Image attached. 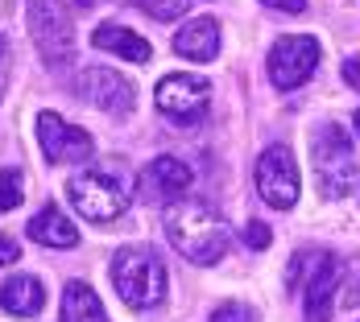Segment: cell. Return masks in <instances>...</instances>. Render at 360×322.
Listing matches in <instances>:
<instances>
[{
    "mask_svg": "<svg viewBox=\"0 0 360 322\" xmlns=\"http://www.w3.org/2000/svg\"><path fill=\"white\" fill-rule=\"evenodd\" d=\"M319 67V41L307 34H290V37H278L274 50H269V79L278 91H294L302 87Z\"/></svg>",
    "mask_w": 360,
    "mask_h": 322,
    "instance_id": "7",
    "label": "cell"
},
{
    "mask_svg": "<svg viewBox=\"0 0 360 322\" xmlns=\"http://www.w3.org/2000/svg\"><path fill=\"white\" fill-rule=\"evenodd\" d=\"M212 322H252V310L245 302H224V306H216Z\"/></svg>",
    "mask_w": 360,
    "mask_h": 322,
    "instance_id": "20",
    "label": "cell"
},
{
    "mask_svg": "<svg viewBox=\"0 0 360 322\" xmlns=\"http://www.w3.org/2000/svg\"><path fill=\"white\" fill-rule=\"evenodd\" d=\"M212 104V83L203 74H166L158 83V112L170 120H199Z\"/></svg>",
    "mask_w": 360,
    "mask_h": 322,
    "instance_id": "9",
    "label": "cell"
},
{
    "mask_svg": "<svg viewBox=\"0 0 360 322\" xmlns=\"http://www.w3.org/2000/svg\"><path fill=\"white\" fill-rule=\"evenodd\" d=\"M112 286L129 310H153L166 297V264L141 244L120 248L112 256Z\"/></svg>",
    "mask_w": 360,
    "mask_h": 322,
    "instance_id": "3",
    "label": "cell"
},
{
    "mask_svg": "<svg viewBox=\"0 0 360 322\" xmlns=\"http://www.w3.org/2000/svg\"><path fill=\"white\" fill-rule=\"evenodd\" d=\"M137 8H145L149 17H158V21H170V17H179L191 8V0H133Z\"/></svg>",
    "mask_w": 360,
    "mask_h": 322,
    "instance_id": "19",
    "label": "cell"
},
{
    "mask_svg": "<svg viewBox=\"0 0 360 322\" xmlns=\"http://www.w3.org/2000/svg\"><path fill=\"white\" fill-rule=\"evenodd\" d=\"M174 50L191 62H212L219 54V25L212 17H191L174 34Z\"/></svg>",
    "mask_w": 360,
    "mask_h": 322,
    "instance_id": "12",
    "label": "cell"
},
{
    "mask_svg": "<svg viewBox=\"0 0 360 322\" xmlns=\"http://www.w3.org/2000/svg\"><path fill=\"white\" fill-rule=\"evenodd\" d=\"M63 4H71V8H91L96 0H63Z\"/></svg>",
    "mask_w": 360,
    "mask_h": 322,
    "instance_id": "25",
    "label": "cell"
},
{
    "mask_svg": "<svg viewBox=\"0 0 360 322\" xmlns=\"http://www.w3.org/2000/svg\"><path fill=\"white\" fill-rule=\"evenodd\" d=\"M269 240H274V232H269L265 223L252 219L249 227H245V244H249V248H269Z\"/></svg>",
    "mask_w": 360,
    "mask_h": 322,
    "instance_id": "21",
    "label": "cell"
},
{
    "mask_svg": "<svg viewBox=\"0 0 360 322\" xmlns=\"http://www.w3.org/2000/svg\"><path fill=\"white\" fill-rule=\"evenodd\" d=\"M257 190L278 211H290L298 203V161L286 145H269L257 157Z\"/></svg>",
    "mask_w": 360,
    "mask_h": 322,
    "instance_id": "8",
    "label": "cell"
},
{
    "mask_svg": "<svg viewBox=\"0 0 360 322\" xmlns=\"http://www.w3.org/2000/svg\"><path fill=\"white\" fill-rule=\"evenodd\" d=\"M290 286L302 289V306H307V322H331L335 310V289H340V260L331 252L307 248L290 260L286 273Z\"/></svg>",
    "mask_w": 360,
    "mask_h": 322,
    "instance_id": "5",
    "label": "cell"
},
{
    "mask_svg": "<svg viewBox=\"0 0 360 322\" xmlns=\"http://www.w3.org/2000/svg\"><path fill=\"white\" fill-rule=\"evenodd\" d=\"M63 322H108L104 302L96 297V289L87 281H71L63 293Z\"/></svg>",
    "mask_w": 360,
    "mask_h": 322,
    "instance_id": "17",
    "label": "cell"
},
{
    "mask_svg": "<svg viewBox=\"0 0 360 322\" xmlns=\"http://www.w3.org/2000/svg\"><path fill=\"white\" fill-rule=\"evenodd\" d=\"M166 240L195 264H216L228 252V223L203 199H174L162 207Z\"/></svg>",
    "mask_w": 360,
    "mask_h": 322,
    "instance_id": "1",
    "label": "cell"
},
{
    "mask_svg": "<svg viewBox=\"0 0 360 322\" xmlns=\"http://www.w3.org/2000/svg\"><path fill=\"white\" fill-rule=\"evenodd\" d=\"M67 199L91 223H116L133 203V174L116 161H91L67 178Z\"/></svg>",
    "mask_w": 360,
    "mask_h": 322,
    "instance_id": "2",
    "label": "cell"
},
{
    "mask_svg": "<svg viewBox=\"0 0 360 322\" xmlns=\"http://www.w3.org/2000/svg\"><path fill=\"white\" fill-rule=\"evenodd\" d=\"M311 161H315V178H319V190L327 199H344V194L356 190L360 157H356V145L348 137V128L323 124L311 137Z\"/></svg>",
    "mask_w": 360,
    "mask_h": 322,
    "instance_id": "4",
    "label": "cell"
},
{
    "mask_svg": "<svg viewBox=\"0 0 360 322\" xmlns=\"http://www.w3.org/2000/svg\"><path fill=\"white\" fill-rule=\"evenodd\" d=\"M21 199H25L21 170H0V211H13V207H21Z\"/></svg>",
    "mask_w": 360,
    "mask_h": 322,
    "instance_id": "18",
    "label": "cell"
},
{
    "mask_svg": "<svg viewBox=\"0 0 360 322\" xmlns=\"http://www.w3.org/2000/svg\"><path fill=\"white\" fill-rule=\"evenodd\" d=\"M91 46H96V50H108V54H120L124 62H149V54H153L141 34L116 25V21H104V25L91 34Z\"/></svg>",
    "mask_w": 360,
    "mask_h": 322,
    "instance_id": "16",
    "label": "cell"
},
{
    "mask_svg": "<svg viewBox=\"0 0 360 322\" xmlns=\"http://www.w3.org/2000/svg\"><path fill=\"white\" fill-rule=\"evenodd\" d=\"M344 79H348V83L360 91V54H352V58L344 62Z\"/></svg>",
    "mask_w": 360,
    "mask_h": 322,
    "instance_id": "24",
    "label": "cell"
},
{
    "mask_svg": "<svg viewBox=\"0 0 360 322\" xmlns=\"http://www.w3.org/2000/svg\"><path fill=\"white\" fill-rule=\"evenodd\" d=\"M79 95L91 107H100V112H116V116H120V112L133 107V83L116 71L91 67V71L79 74Z\"/></svg>",
    "mask_w": 360,
    "mask_h": 322,
    "instance_id": "11",
    "label": "cell"
},
{
    "mask_svg": "<svg viewBox=\"0 0 360 322\" xmlns=\"http://www.w3.org/2000/svg\"><path fill=\"white\" fill-rule=\"evenodd\" d=\"M265 8H274V13H302L307 8V0H261Z\"/></svg>",
    "mask_w": 360,
    "mask_h": 322,
    "instance_id": "22",
    "label": "cell"
},
{
    "mask_svg": "<svg viewBox=\"0 0 360 322\" xmlns=\"http://www.w3.org/2000/svg\"><path fill=\"white\" fill-rule=\"evenodd\" d=\"M25 21H30V34H34L41 58L50 67H67L75 54V29L58 13V4L54 0H25Z\"/></svg>",
    "mask_w": 360,
    "mask_h": 322,
    "instance_id": "6",
    "label": "cell"
},
{
    "mask_svg": "<svg viewBox=\"0 0 360 322\" xmlns=\"http://www.w3.org/2000/svg\"><path fill=\"white\" fill-rule=\"evenodd\" d=\"M191 166L179 161V157H158V161H149V170H145V186L153 190V199H162V203H174L182 199V190H191Z\"/></svg>",
    "mask_w": 360,
    "mask_h": 322,
    "instance_id": "13",
    "label": "cell"
},
{
    "mask_svg": "<svg viewBox=\"0 0 360 322\" xmlns=\"http://www.w3.org/2000/svg\"><path fill=\"white\" fill-rule=\"evenodd\" d=\"M0 58H4V37H0Z\"/></svg>",
    "mask_w": 360,
    "mask_h": 322,
    "instance_id": "27",
    "label": "cell"
},
{
    "mask_svg": "<svg viewBox=\"0 0 360 322\" xmlns=\"http://www.w3.org/2000/svg\"><path fill=\"white\" fill-rule=\"evenodd\" d=\"M37 141H41V153H46L50 161H87V157L96 153L91 133L67 124L58 112H41V116H37Z\"/></svg>",
    "mask_w": 360,
    "mask_h": 322,
    "instance_id": "10",
    "label": "cell"
},
{
    "mask_svg": "<svg viewBox=\"0 0 360 322\" xmlns=\"http://www.w3.org/2000/svg\"><path fill=\"white\" fill-rule=\"evenodd\" d=\"M30 240L41 244V248H75L79 244V232H75V223L58 207H41L30 219Z\"/></svg>",
    "mask_w": 360,
    "mask_h": 322,
    "instance_id": "15",
    "label": "cell"
},
{
    "mask_svg": "<svg viewBox=\"0 0 360 322\" xmlns=\"http://www.w3.org/2000/svg\"><path fill=\"white\" fill-rule=\"evenodd\" d=\"M356 133H360V107H356Z\"/></svg>",
    "mask_w": 360,
    "mask_h": 322,
    "instance_id": "26",
    "label": "cell"
},
{
    "mask_svg": "<svg viewBox=\"0 0 360 322\" xmlns=\"http://www.w3.org/2000/svg\"><path fill=\"white\" fill-rule=\"evenodd\" d=\"M17 256H21V248H17V240H8V236H0V269H4V264H13Z\"/></svg>",
    "mask_w": 360,
    "mask_h": 322,
    "instance_id": "23",
    "label": "cell"
},
{
    "mask_svg": "<svg viewBox=\"0 0 360 322\" xmlns=\"http://www.w3.org/2000/svg\"><path fill=\"white\" fill-rule=\"evenodd\" d=\"M0 306H4L8 314H17V318H37L41 306H46V289H41L37 277L17 273V277H8V281L0 286Z\"/></svg>",
    "mask_w": 360,
    "mask_h": 322,
    "instance_id": "14",
    "label": "cell"
}]
</instances>
